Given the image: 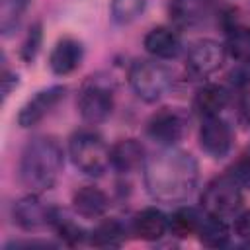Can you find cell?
Instances as JSON below:
<instances>
[{
    "mask_svg": "<svg viewBox=\"0 0 250 250\" xmlns=\"http://www.w3.org/2000/svg\"><path fill=\"white\" fill-rule=\"evenodd\" d=\"M145 188L154 201L184 203L199 182V166L193 154L176 146H162L146 156L143 166Z\"/></svg>",
    "mask_w": 250,
    "mask_h": 250,
    "instance_id": "obj_1",
    "label": "cell"
},
{
    "mask_svg": "<svg viewBox=\"0 0 250 250\" xmlns=\"http://www.w3.org/2000/svg\"><path fill=\"white\" fill-rule=\"evenodd\" d=\"M64 154L59 141L51 135H37L27 141L21 150L18 176L21 186L29 193H45L49 191L62 170Z\"/></svg>",
    "mask_w": 250,
    "mask_h": 250,
    "instance_id": "obj_2",
    "label": "cell"
},
{
    "mask_svg": "<svg viewBox=\"0 0 250 250\" xmlns=\"http://www.w3.org/2000/svg\"><path fill=\"white\" fill-rule=\"evenodd\" d=\"M109 150L107 143L96 131H78L68 141V154L72 164L86 176H102L109 166Z\"/></svg>",
    "mask_w": 250,
    "mask_h": 250,
    "instance_id": "obj_3",
    "label": "cell"
},
{
    "mask_svg": "<svg viewBox=\"0 0 250 250\" xmlns=\"http://www.w3.org/2000/svg\"><path fill=\"white\" fill-rule=\"evenodd\" d=\"M172 70L158 59L135 61L129 68L131 90L137 94V98H141L146 104L158 102L172 86Z\"/></svg>",
    "mask_w": 250,
    "mask_h": 250,
    "instance_id": "obj_4",
    "label": "cell"
},
{
    "mask_svg": "<svg viewBox=\"0 0 250 250\" xmlns=\"http://www.w3.org/2000/svg\"><path fill=\"white\" fill-rule=\"evenodd\" d=\"M242 207V186L230 176H219L211 180L201 193V209L207 215L229 219L234 217Z\"/></svg>",
    "mask_w": 250,
    "mask_h": 250,
    "instance_id": "obj_5",
    "label": "cell"
},
{
    "mask_svg": "<svg viewBox=\"0 0 250 250\" xmlns=\"http://www.w3.org/2000/svg\"><path fill=\"white\" fill-rule=\"evenodd\" d=\"M76 107H78L80 117L86 123H90V125L104 123L113 111V86H111V82L107 78H102V76H90L78 92Z\"/></svg>",
    "mask_w": 250,
    "mask_h": 250,
    "instance_id": "obj_6",
    "label": "cell"
},
{
    "mask_svg": "<svg viewBox=\"0 0 250 250\" xmlns=\"http://www.w3.org/2000/svg\"><path fill=\"white\" fill-rule=\"evenodd\" d=\"M189 119L180 107H162L146 121V135L160 146H176L188 133Z\"/></svg>",
    "mask_w": 250,
    "mask_h": 250,
    "instance_id": "obj_7",
    "label": "cell"
},
{
    "mask_svg": "<svg viewBox=\"0 0 250 250\" xmlns=\"http://www.w3.org/2000/svg\"><path fill=\"white\" fill-rule=\"evenodd\" d=\"M227 51L215 39H197L189 45L186 55V68L195 78H207L209 74L217 72L225 62Z\"/></svg>",
    "mask_w": 250,
    "mask_h": 250,
    "instance_id": "obj_8",
    "label": "cell"
},
{
    "mask_svg": "<svg viewBox=\"0 0 250 250\" xmlns=\"http://www.w3.org/2000/svg\"><path fill=\"white\" fill-rule=\"evenodd\" d=\"M66 96V88L57 84V86H49L43 88L39 92H35V96H31L18 111V125L23 129L35 127L37 123H41Z\"/></svg>",
    "mask_w": 250,
    "mask_h": 250,
    "instance_id": "obj_9",
    "label": "cell"
},
{
    "mask_svg": "<svg viewBox=\"0 0 250 250\" xmlns=\"http://www.w3.org/2000/svg\"><path fill=\"white\" fill-rule=\"evenodd\" d=\"M55 207H49L39 199V193H27L14 201L12 219L21 230H39L43 227H51Z\"/></svg>",
    "mask_w": 250,
    "mask_h": 250,
    "instance_id": "obj_10",
    "label": "cell"
},
{
    "mask_svg": "<svg viewBox=\"0 0 250 250\" xmlns=\"http://www.w3.org/2000/svg\"><path fill=\"white\" fill-rule=\"evenodd\" d=\"M232 127L221 117H203L199 127V146L213 158H225L232 148Z\"/></svg>",
    "mask_w": 250,
    "mask_h": 250,
    "instance_id": "obj_11",
    "label": "cell"
},
{
    "mask_svg": "<svg viewBox=\"0 0 250 250\" xmlns=\"http://www.w3.org/2000/svg\"><path fill=\"white\" fill-rule=\"evenodd\" d=\"M84 59V45L74 37H62L55 43L49 55V68L57 76L74 72Z\"/></svg>",
    "mask_w": 250,
    "mask_h": 250,
    "instance_id": "obj_12",
    "label": "cell"
},
{
    "mask_svg": "<svg viewBox=\"0 0 250 250\" xmlns=\"http://www.w3.org/2000/svg\"><path fill=\"white\" fill-rule=\"evenodd\" d=\"M143 47L154 59L170 61V59H176L182 53V39H180L178 31H174L172 27L158 25V27H152L145 35Z\"/></svg>",
    "mask_w": 250,
    "mask_h": 250,
    "instance_id": "obj_13",
    "label": "cell"
},
{
    "mask_svg": "<svg viewBox=\"0 0 250 250\" xmlns=\"http://www.w3.org/2000/svg\"><path fill=\"white\" fill-rule=\"evenodd\" d=\"M111 168L119 174H131L145 166V146L137 139H119L109 150Z\"/></svg>",
    "mask_w": 250,
    "mask_h": 250,
    "instance_id": "obj_14",
    "label": "cell"
},
{
    "mask_svg": "<svg viewBox=\"0 0 250 250\" xmlns=\"http://www.w3.org/2000/svg\"><path fill=\"white\" fill-rule=\"evenodd\" d=\"M213 12V0H170V20L180 27H195Z\"/></svg>",
    "mask_w": 250,
    "mask_h": 250,
    "instance_id": "obj_15",
    "label": "cell"
},
{
    "mask_svg": "<svg viewBox=\"0 0 250 250\" xmlns=\"http://www.w3.org/2000/svg\"><path fill=\"white\" fill-rule=\"evenodd\" d=\"M109 207L107 195L96 186H82L72 193V209L84 219H100Z\"/></svg>",
    "mask_w": 250,
    "mask_h": 250,
    "instance_id": "obj_16",
    "label": "cell"
},
{
    "mask_svg": "<svg viewBox=\"0 0 250 250\" xmlns=\"http://www.w3.org/2000/svg\"><path fill=\"white\" fill-rule=\"evenodd\" d=\"M170 230V217L156 207H146L139 211L133 219V232L141 240H158Z\"/></svg>",
    "mask_w": 250,
    "mask_h": 250,
    "instance_id": "obj_17",
    "label": "cell"
},
{
    "mask_svg": "<svg viewBox=\"0 0 250 250\" xmlns=\"http://www.w3.org/2000/svg\"><path fill=\"white\" fill-rule=\"evenodd\" d=\"M230 92L221 84H203L193 96V109L201 117L221 115V111L229 105Z\"/></svg>",
    "mask_w": 250,
    "mask_h": 250,
    "instance_id": "obj_18",
    "label": "cell"
},
{
    "mask_svg": "<svg viewBox=\"0 0 250 250\" xmlns=\"http://www.w3.org/2000/svg\"><path fill=\"white\" fill-rule=\"evenodd\" d=\"M125 227L117 219H105L92 229L90 242L98 248H117L125 242Z\"/></svg>",
    "mask_w": 250,
    "mask_h": 250,
    "instance_id": "obj_19",
    "label": "cell"
},
{
    "mask_svg": "<svg viewBox=\"0 0 250 250\" xmlns=\"http://www.w3.org/2000/svg\"><path fill=\"white\" fill-rule=\"evenodd\" d=\"M197 236L201 240V244L209 246V248H221L229 242L230 238V229L227 227L225 219L213 217V215H203L201 227L197 230Z\"/></svg>",
    "mask_w": 250,
    "mask_h": 250,
    "instance_id": "obj_20",
    "label": "cell"
},
{
    "mask_svg": "<svg viewBox=\"0 0 250 250\" xmlns=\"http://www.w3.org/2000/svg\"><path fill=\"white\" fill-rule=\"evenodd\" d=\"M205 211L201 213L199 209L193 207H178L172 215H170V230L176 236H191L197 234L201 221H203Z\"/></svg>",
    "mask_w": 250,
    "mask_h": 250,
    "instance_id": "obj_21",
    "label": "cell"
},
{
    "mask_svg": "<svg viewBox=\"0 0 250 250\" xmlns=\"http://www.w3.org/2000/svg\"><path fill=\"white\" fill-rule=\"evenodd\" d=\"M225 51L236 62L250 64V27L234 25L232 29H229Z\"/></svg>",
    "mask_w": 250,
    "mask_h": 250,
    "instance_id": "obj_22",
    "label": "cell"
},
{
    "mask_svg": "<svg viewBox=\"0 0 250 250\" xmlns=\"http://www.w3.org/2000/svg\"><path fill=\"white\" fill-rule=\"evenodd\" d=\"M29 2L31 0H0V31L4 35H10L18 27Z\"/></svg>",
    "mask_w": 250,
    "mask_h": 250,
    "instance_id": "obj_23",
    "label": "cell"
},
{
    "mask_svg": "<svg viewBox=\"0 0 250 250\" xmlns=\"http://www.w3.org/2000/svg\"><path fill=\"white\" fill-rule=\"evenodd\" d=\"M51 227L55 229V232L70 246L74 244H80L84 238H86V232L80 225H76L72 219H68L66 215H62L59 209H55L53 213V221H51Z\"/></svg>",
    "mask_w": 250,
    "mask_h": 250,
    "instance_id": "obj_24",
    "label": "cell"
},
{
    "mask_svg": "<svg viewBox=\"0 0 250 250\" xmlns=\"http://www.w3.org/2000/svg\"><path fill=\"white\" fill-rule=\"evenodd\" d=\"M148 0H111V20L119 25L135 21L146 8Z\"/></svg>",
    "mask_w": 250,
    "mask_h": 250,
    "instance_id": "obj_25",
    "label": "cell"
},
{
    "mask_svg": "<svg viewBox=\"0 0 250 250\" xmlns=\"http://www.w3.org/2000/svg\"><path fill=\"white\" fill-rule=\"evenodd\" d=\"M41 43H43V27H41V23L37 21V23H33V25L29 27V31H27L23 43H21V49H20L21 61L27 62V64L33 62L35 57H37V53H39V49H41Z\"/></svg>",
    "mask_w": 250,
    "mask_h": 250,
    "instance_id": "obj_26",
    "label": "cell"
},
{
    "mask_svg": "<svg viewBox=\"0 0 250 250\" xmlns=\"http://www.w3.org/2000/svg\"><path fill=\"white\" fill-rule=\"evenodd\" d=\"M229 174L240 186H250V156H242L240 160H236V164H232Z\"/></svg>",
    "mask_w": 250,
    "mask_h": 250,
    "instance_id": "obj_27",
    "label": "cell"
},
{
    "mask_svg": "<svg viewBox=\"0 0 250 250\" xmlns=\"http://www.w3.org/2000/svg\"><path fill=\"white\" fill-rule=\"evenodd\" d=\"M232 229H234V234H236L240 240L250 242V209H246V211H242V213H236Z\"/></svg>",
    "mask_w": 250,
    "mask_h": 250,
    "instance_id": "obj_28",
    "label": "cell"
},
{
    "mask_svg": "<svg viewBox=\"0 0 250 250\" xmlns=\"http://www.w3.org/2000/svg\"><path fill=\"white\" fill-rule=\"evenodd\" d=\"M18 74L16 72H12V70H8V68H4V72H2V96H4V100L12 94V90L18 86Z\"/></svg>",
    "mask_w": 250,
    "mask_h": 250,
    "instance_id": "obj_29",
    "label": "cell"
}]
</instances>
